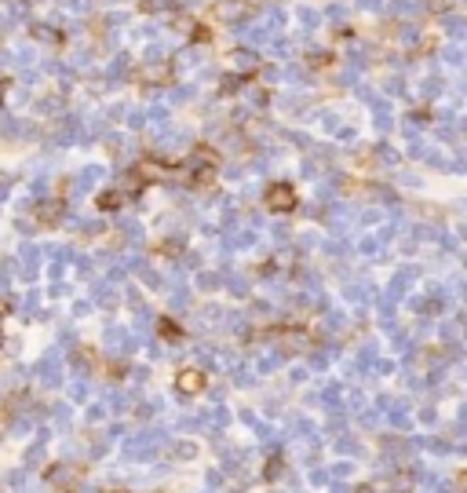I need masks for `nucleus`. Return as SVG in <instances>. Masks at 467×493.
Here are the masks:
<instances>
[{
	"label": "nucleus",
	"mask_w": 467,
	"mask_h": 493,
	"mask_svg": "<svg viewBox=\"0 0 467 493\" xmlns=\"http://www.w3.org/2000/svg\"><path fill=\"white\" fill-rule=\"evenodd\" d=\"M161 336H168V340H179V336H183V329L172 325V318H161Z\"/></svg>",
	"instance_id": "0eeeda50"
},
{
	"label": "nucleus",
	"mask_w": 467,
	"mask_h": 493,
	"mask_svg": "<svg viewBox=\"0 0 467 493\" xmlns=\"http://www.w3.org/2000/svg\"><path fill=\"white\" fill-rule=\"evenodd\" d=\"M62 212H66V205H62V201H55V197H44V201H37V205H33V220H37L40 227H59Z\"/></svg>",
	"instance_id": "7ed1b4c3"
},
{
	"label": "nucleus",
	"mask_w": 467,
	"mask_h": 493,
	"mask_svg": "<svg viewBox=\"0 0 467 493\" xmlns=\"http://www.w3.org/2000/svg\"><path fill=\"white\" fill-rule=\"evenodd\" d=\"M204 387H209V376H204V369H197V366H187V369L175 373V391L183 395V399L204 395Z\"/></svg>",
	"instance_id": "f03ea898"
},
{
	"label": "nucleus",
	"mask_w": 467,
	"mask_h": 493,
	"mask_svg": "<svg viewBox=\"0 0 467 493\" xmlns=\"http://www.w3.org/2000/svg\"><path fill=\"white\" fill-rule=\"evenodd\" d=\"M121 205H124V194L121 190H102L99 194V209L102 212H114V209H121Z\"/></svg>",
	"instance_id": "423d86ee"
},
{
	"label": "nucleus",
	"mask_w": 467,
	"mask_h": 493,
	"mask_svg": "<svg viewBox=\"0 0 467 493\" xmlns=\"http://www.w3.org/2000/svg\"><path fill=\"white\" fill-rule=\"evenodd\" d=\"M139 77H143L146 85H168V81H172V66H168V63H153V66H146Z\"/></svg>",
	"instance_id": "39448f33"
},
{
	"label": "nucleus",
	"mask_w": 467,
	"mask_h": 493,
	"mask_svg": "<svg viewBox=\"0 0 467 493\" xmlns=\"http://www.w3.org/2000/svg\"><path fill=\"white\" fill-rule=\"evenodd\" d=\"M216 168H219V158L212 150H204V146H197V150H190V158L179 165V172H187V179L194 187H201V183H212L216 179Z\"/></svg>",
	"instance_id": "f257e3e1"
},
{
	"label": "nucleus",
	"mask_w": 467,
	"mask_h": 493,
	"mask_svg": "<svg viewBox=\"0 0 467 493\" xmlns=\"http://www.w3.org/2000/svg\"><path fill=\"white\" fill-rule=\"evenodd\" d=\"M267 205L274 212H289L292 205H296V194H292V187H285V183H274L270 190H267Z\"/></svg>",
	"instance_id": "20e7f679"
}]
</instances>
